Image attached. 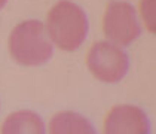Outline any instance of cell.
<instances>
[{
    "instance_id": "cell-1",
    "label": "cell",
    "mask_w": 156,
    "mask_h": 134,
    "mask_svg": "<svg viewBox=\"0 0 156 134\" xmlns=\"http://www.w3.org/2000/svg\"><path fill=\"white\" fill-rule=\"evenodd\" d=\"M45 28L54 45L62 51H74L88 34V20L77 5L61 0L49 11Z\"/></svg>"
},
{
    "instance_id": "cell-2",
    "label": "cell",
    "mask_w": 156,
    "mask_h": 134,
    "mask_svg": "<svg viewBox=\"0 0 156 134\" xmlns=\"http://www.w3.org/2000/svg\"><path fill=\"white\" fill-rule=\"evenodd\" d=\"M9 52L18 64H45L52 57V42L45 25L36 20L18 24L9 36Z\"/></svg>"
},
{
    "instance_id": "cell-3",
    "label": "cell",
    "mask_w": 156,
    "mask_h": 134,
    "mask_svg": "<svg viewBox=\"0 0 156 134\" xmlns=\"http://www.w3.org/2000/svg\"><path fill=\"white\" fill-rule=\"evenodd\" d=\"M86 64L98 81L116 84L126 74L129 61L123 49L112 42H97L86 55Z\"/></svg>"
},
{
    "instance_id": "cell-4",
    "label": "cell",
    "mask_w": 156,
    "mask_h": 134,
    "mask_svg": "<svg viewBox=\"0 0 156 134\" xmlns=\"http://www.w3.org/2000/svg\"><path fill=\"white\" fill-rule=\"evenodd\" d=\"M104 36L118 45H129L140 34L135 9L128 2H110L103 18Z\"/></svg>"
},
{
    "instance_id": "cell-5",
    "label": "cell",
    "mask_w": 156,
    "mask_h": 134,
    "mask_svg": "<svg viewBox=\"0 0 156 134\" xmlns=\"http://www.w3.org/2000/svg\"><path fill=\"white\" fill-rule=\"evenodd\" d=\"M106 134H147L149 121L140 107L120 104L108 112L104 121Z\"/></svg>"
},
{
    "instance_id": "cell-6",
    "label": "cell",
    "mask_w": 156,
    "mask_h": 134,
    "mask_svg": "<svg viewBox=\"0 0 156 134\" xmlns=\"http://www.w3.org/2000/svg\"><path fill=\"white\" fill-rule=\"evenodd\" d=\"M3 134H43L45 127L34 112L20 110L11 113L2 125Z\"/></svg>"
},
{
    "instance_id": "cell-7",
    "label": "cell",
    "mask_w": 156,
    "mask_h": 134,
    "mask_svg": "<svg viewBox=\"0 0 156 134\" xmlns=\"http://www.w3.org/2000/svg\"><path fill=\"white\" fill-rule=\"evenodd\" d=\"M51 134H94V128L83 116L74 112H60L49 121Z\"/></svg>"
},
{
    "instance_id": "cell-8",
    "label": "cell",
    "mask_w": 156,
    "mask_h": 134,
    "mask_svg": "<svg viewBox=\"0 0 156 134\" xmlns=\"http://www.w3.org/2000/svg\"><path fill=\"white\" fill-rule=\"evenodd\" d=\"M155 2L156 0H140V8L143 15L144 24L150 30V33H155Z\"/></svg>"
},
{
    "instance_id": "cell-9",
    "label": "cell",
    "mask_w": 156,
    "mask_h": 134,
    "mask_svg": "<svg viewBox=\"0 0 156 134\" xmlns=\"http://www.w3.org/2000/svg\"><path fill=\"white\" fill-rule=\"evenodd\" d=\"M6 2H8V0H0V9H3V6L6 5Z\"/></svg>"
}]
</instances>
